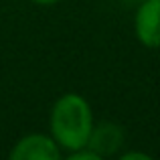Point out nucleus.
I'll return each instance as SVG.
<instances>
[{"label":"nucleus","mask_w":160,"mask_h":160,"mask_svg":"<svg viewBox=\"0 0 160 160\" xmlns=\"http://www.w3.org/2000/svg\"><path fill=\"white\" fill-rule=\"evenodd\" d=\"M63 152L53 140V136L41 132H32L18 138L8 152L10 160H59Z\"/></svg>","instance_id":"f03ea898"},{"label":"nucleus","mask_w":160,"mask_h":160,"mask_svg":"<svg viewBox=\"0 0 160 160\" xmlns=\"http://www.w3.org/2000/svg\"><path fill=\"white\" fill-rule=\"evenodd\" d=\"M67 158L69 160H102L93 150H89V148H79V150H75V152H69Z\"/></svg>","instance_id":"39448f33"},{"label":"nucleus","mask_w":160,"mask_h":160,"mask_svg":"<svg viewBox=\"0 0 160 160\" xmlns=\"http://www.w3.org/2000/svg\"><path fill=\"white\" fill-rule=\"evenodd\" d=\"M32 4H39V6H55V4L63 2V0H31Z\"/></svg>","instance_id":"0eeeda50"},{"label":"nucleus","mask_w":160,"mask_h":160,"mask_svg":"<svg viewBox=\"0 0 160 160\" xmlns=\"http://www.w3.org/2000/svg\"><path fill=\"white\" fill-rule=\"evenodd\" d=\"M93 124L95 122L89 102L75 91L59 95L49 113L51 136L63 154L85 148Z\"/></svg>","instance_id":"f257e3e1"},{"label":"nucleus","mask_w":160,"mask_h":160,"mask_svg":"<svg viewBox=\"0 0 160 160\" xmlns=\"http://www.w3.org/2000/svg\"><path fill=\"white\" fill-rule=\"evenodd\" d=\"M124 140H126V134L122 126L113 124V122H99V124H93V130L89 134L85 148L93 150L103 160L120 152V148L124 146Z\"/></svg>","instance_id":"20e7f679"},{"label":"nucleus","mask_w":160,"mask_h":160,"mask_svg":"<svg viewBox=\"0 0 160 160\" xmlns=\"http://www.w3.org/2000/svg\"><path fill=\"white\" fill-rule=\"evenodd\" d=\"M120 158L122 160H150L152 156L146 154V152H134V150H132V152H124Z\"/></svg>","instance_id":"423d86ee"},{"label":"nucleus","mask_w":160,"mask_h":160,"mask_svg":"<svg viewBox=\"0 0 160 160\" xmlns=\"http://www.w3.org/2000/svg\"><path fill=\"white\" fill-rule=\"evenodd\" d=\"M134 35L146 49H160V0H140L134 14Z\"/></svg>","instance_id":"7ed1b4c3"}]
</instances>
